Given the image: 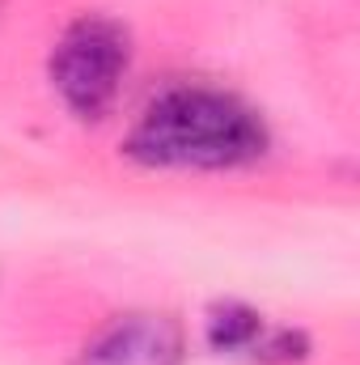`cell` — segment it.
Instances as JSON below:
<instances>
[{
	"instance_id": "cell-2",
	"label": "cell",
	"mask_w": 360,
	"mask_h": 365,
	"mask_svg": "<svg viewBox=\"0 0 360 365\" xmlns=\"http://www.w3.org/2000/svg\"><path fill=\"white\" fill-rule=\"evenodd\" d=\"M132 68V38L115 17L85 13L64 26V34L51 47V90L77 119L110 115L115 98Z\"/></svg>"
},
{
	"instance_id": "cell-3",
	"label": "cell",
	"mask_w": 360,
	"mask_h": 365,
	"mask_svg": "<svg viewBox=\"0 0 360 365\" xmlns=\"http://www.w3.org/2000/svg\"><path fill=\"white\" fill-rule=\"evenodd\" d=\"M182 353H186V331L174 314L132 310L110 319L81 349L77 365H179Z\"/></svg>"
},
{
	"instance_id": "cell-1",
	"label": "cell",
	"mask_w": 360,
	"mask_h": 365,
	"mask_svg": "<svg viewBox=\"0 0 360 365\" xmlns=\"http://www.w3.org/2000/svg\"><path fill=\"white\" fill-rule=\"evenodd\" d=\"M123 153L153 170H238L268 153V128L233 93L179 86L144 106Z\"/></svg>"
},
{
	"instance_id": "cell-4",
	"label": "cell",
	"mask_w": 360,
	"mask_h": 365,
	"mask_svg": "<svg viewBox=\"0 0 360 365\" xmlns=\"http://www.w3.org/2000/svg\"><path fill=\"white\" fill-rule=\"evenodd\" d=\"M263 331H268L263 314L242 302H221L208 310V344L216 353H250Z\"/></svg>"
}]
</instances>
